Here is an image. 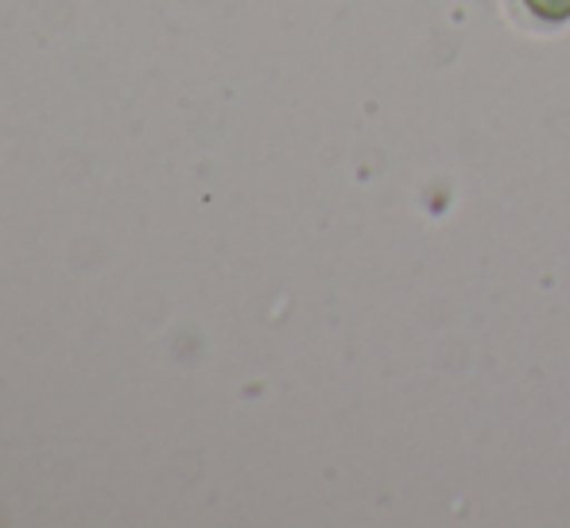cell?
I'll return each instance as SVG.
<instances>
[{
    "mask_svg": "<svg viewBox=\"0 0 570 528\" xmlns=\"http://www.w3.org/2000/svg\"><path fill=\"white\" fill-rule=\"evenodd\" d=\"M524 4H528V12H535L540 20H551V23L570 20V0H524Z\"/></svg>",
    "mask_w": 570,
    "mask_h": 528,
    "instance_id": "cell-1",
    "label": "cell"
}]
</instances>
